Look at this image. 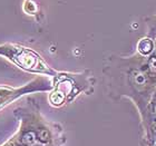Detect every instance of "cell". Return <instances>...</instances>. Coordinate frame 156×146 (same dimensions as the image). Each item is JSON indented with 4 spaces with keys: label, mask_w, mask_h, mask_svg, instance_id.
I'll return each mask as SVG.
<instances>
[{
    "label": "cell",
    "mask_w": 156,
    "mask_h": 146,
    "mask_svg": "<svg viewBox=\"0 0 156 146\" xmlns=\"http://www.w3.org/2000/svg\"><path fill=\"white\" fill-rule=\"evenodd\" d=\"M21 146H26V145H21Z\"/></svg>",
    "instance_id": "obj_7"
},
{
    "label": "cell",
    "mask_w": 156,
    "mask_h": 146,
    "mask_svg": "<svg viewBox=\"0 0 156 146\" xmlns=\"http://www.w3.org/2000/svg\"><path fill=\"white\" fill-rule=\"evenodd\" d=\"M137 49H138V52H140L143 56L150 55L154 49L153 40H152L151 38L140 39V41H138V44H137Z\"/></svg>",
    "instance_id": "obj_1"
},
{
    "label": "cell",
    "mask_w": 156,
    "mask_h": 146,
    "mask_svg": "<svg viewBox=\"0 0 156 146\" xmlns=\"http://www.w3.org/2000/svg\"><path fill=\"white\" fill-rule=\"evenodd\" d=\"M37 140V135L35 132H27L21 136V143L26 146L33 145Z\"/></svg>",
    "instance_id": "obj_2"
},
{
    "label": "cell",
    "mask_w": 156,
    "mask_h": 146,
    "mask_svg": "<svg viewBox=\"0 0 156 146\" xmlns=\"http://www.w3.org/2000/svg\"><path fill=\"white\" fill-rule=\"evenodd\" d=\"M37 138L41 143H48L49 138H50V134H49V132L46 128H41L38 132V134H37Z\"/></svg>",
    "instance_id": "obj_3"
},
{
    "label": "cell",
    "mask_w": 156,
    "mask_h": 146,
    "mask_svg": "<svg viewBox=\"0 0 156 146\" xmlns=\"http://www.w3.org/2000/svg\"><path fill=\"white\" fill-rule=\"evenodd\" d=\"M154 104H155V107H156V96H155V103Z\"/></svg>",
    "instance_id": "obj_6"
},
{
    "label": "cell",
    "mask_w": 156,
    "mask_h": 146,
    "mask_svg": "<svg viewBox=\"0 0 156 146\" xmlns=\"http://www.w3.org/2000/svg\"><path fill=\"white\" fill-rule=\"evenodd\" d=\"M51 97H56V99H52V103L56 105H59V104H62V101H64V95L62 94V93H54L52 94Z\"/></svg>",
    "instance_id": "obj_5"
},
{
    "label": "cell",
    "mask_w": 156,
    "mask_h": 146,
    "mask_svg": "<svg viewBox=\"0 0 156 146\" xmlns=\"http://www.w3.org/2000/svg\"><path fill=\"white\" fill-rule=\"evenodd\" d=\"M147 69L150 74L156 75V55H152L147 62Z\"/></svg>",
    "instance_id": "obj_4"
}]
</instances>
